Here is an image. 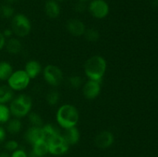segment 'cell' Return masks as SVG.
<instances>
[{"label":"cell","mask_w":158,"mask_h":157,"mask_svg":"<svg viewBox=\"0 0 158 157\" xmlns=\"http://www.w3.org/2000/svg\"><path fill=\"white\" fill-rule=\"evenodd\" d=\"M106 62L100 55H94L86 60L84 64V71L86 76L91 80L100 82L105 75Z\"/></svg>","instance_id":"6da1fadb"},{"label":"cell","mask_w":158,"mask_h":157,"mask_svg":"<svg viewBox=\"0 0 158 157\" xmlns=\"http://www.w3.org/2000/svg\"><path fill=\"white\" fill-rule=\"evenodd\" d=\"M80 119V115L77 108L70 104L63 105L56 112V121L65 129L77 126Z\"/></svg>","instance_id":"7a4b0ae2"},{"label":"cell","mask_w":158,"mask_h":157,"mask_svg":"<svg viewBox=\"0 0 158 157\" xmlns=\"http://www.w3.org/2000/svg\"><path fill=\"white\" fill-rule=\"evenodd\" d=\"M31 22L27 16L23 14H17L12 17L11 29L19 37H26L30 33Z\"/></svg>","instance_id":"3957f363"},{"label":"cell","mask_w":158,"mask_h":157,"mask_svg":"<svg viewBox=\"0 0 158 157\" xmlns=\"http://www.w3.org/2000/svg\"><path fill=\"white\" fill-rule=\"evenodd\" d=\"M8 86L15 91L23 90L29 86L30 78L25 70H17L12 72L11 76L7 80Z\"/></svg>","instance_id":"277c9868"},{"label":"cell","mask_w":158,"mask_h":157,"mask_svg":"<svg viewBox=\"0 0 158 157\" xmlns=\"http://www.w3.org/2000/svg\"><path fill=\"white\" fill-rule=\"evenodd\" d=\"M46 141L49 146V152L52 155H63L66 153L69 149V145L66 143L63 135L60 134L48 137Z\"/></svg>","instance_id":"5b68a950"},{"label":"cell","mask_w":158,"mask_h":157,"mask_svg":"<svg viewBox=\"0 0 158 157\" xmlns=\"http://www.w3.org/2000/svg\"><path fill=\"white\" fill-rule=\"evenodd\" d=\"M43 77L48 84L52 86H58L63 81V73L58 66L48 65L43 69Z\"/></svg>","instance_id":"8992f818"},{"label":"cell","mask_w":158,"mask_h":157,"mask_svg":"<svg viewBox=\"0 0 158 157\" xmlns=\"http://www.w3.org/2000/svg\"><path fill=\"white\" fill-rule=\"evenodd\" d=\"M88 9L91 15L98 19L104 18L110 12V6L105 0H93Z\"/></svg>","instance_id":"52a82bcc"},{"label":"cell","mask_w":158,"mask_h":157,"mask_svg":"<svg viewBox=\"0 0 158 157\" xmlns=\"http://www.w3.org/2000/svg\"><path fill=\"white\" fill-rule=\"evenodd\" d=\"M100 82L89 79L83 86V94L87 99H94L100 95Z\"/></svg>","instance_id":"ba28073f"},{"label":"cell","mask_w":158,"mask_h":157,"mask_svg":"<svg viewBox=\"0 0 158 157\" xmlns=\"http://www.w3.org/2000/svg\"><path fill=\"white\" fill-rule=\"evenodd\" d=\"M30 109V107L22 103L18 98L12 99L10 103V106H9L11 114L18 119L27 115L29 113Z\"/></svg>","instance_id":"9c48e42d"},{"label":"cell","mask_w":158,"mask_h":157,"mask_svg":"<svg viewBox=\"0 0 158 157\" xmlns=\"http://www.w3.org/2000/svg\"><path fill=\"white\" fill-rule=\"evenodd\" d=\"M25 139L28 143L33 145L34 143L40 140H46V136L43 127L32 126L26 131L25 134Z\"/></svg>","instance_id":"30bf717a"},{"label":"cell","mask_w":158,"mask_h":157,"mask_svg":"<svg viewBox=\"0 0 158 157\" xmlns=\"http://www.w3.org/2000/svg\"><path fill=\"white\" fill-rule=\"evenodd\" d=\"M114 136L109 131H102L97 135L95 138V144L100 149H106L113 145Z\"/></svg>","instance_id":"8fae6325"},{"label":"cell","mask_w":158,"mask_h":157,"mask_svg":"<svg viewBox=\"0 0 158 157\" xmlns=\"http://www.w3.org/2000/svg\"><path fill=\"white\" fill-rule=\"evenodd\" d=\"M66 28L69 33L76 37L84 35V32L86 31V26L84 23L81 20L77 19V18L69 19L66 24Z\"/></svg>","instance_id":"7c38bea8"},{"label":"cell","mask_w":158,"mask_h":157,"mask_svg":"<svg viewBox=\"0 0 158 157\" xmlns=\"http://www.w3.org/2000/svg\"><path fill=\"white\" fill-rule=\"evenodd\" d=\"M45 12L50 18H56L60 14V7L55 0H48L45 3Z\"/></svg>","instance_id":"4fadbf2b"},{"label":"cell","mask_w":158,"mask_h":157,"mask_svg":"<svg viewBox=\"0 0 158 157\" xmlns=\"http://www.w3.org/2000/svg\"><path fill=\"white\" fill-rule=\"evenodd\" d=\"M25 71L31 78H34L38 76L42 72V66L39 62L35 60H31L29 61L26 65Z\"/></svg>","instance_id":"5bb4252c"},{"label":"cell","mask_w":158,"mask_h":157,"mask_svg":"<svg viewBox=\"0 0 158 157\" xmlns=\"http://www.w3.org/2000/svg\"><path fill=\"white\" fill-rule=\"evenodd\" d=\"M63 135L68 145H75L80 140V132L76 126L66 129Z\"/></svg>","instance_id":"9a60e30c"},{"label":"cell","mask_w":158,"mask_h":157,"mask_svg":"<svg viewBox=\"0 0 158 157\" xmlns=\"http://www.w3.org/2000/svg\"><path fill=\"white\" fill-rule=\"evenodd\" d=\"M6 48L7 52L12 55L19 54L22 50V43L19 39L11 38L6 42Z\"/></svg>","instance_id":"2e32d148"},{"label":"cell","mask_w":158,"mask_h":157,"mask_svg":"<svg viewBox=\"0 0 158 157\" xmlns=\"http://www.w3.org/2000/svg\"><path fill=\"white\" fill-rule=\"evenodd\" d=\"M32 146V152L38 157L44 156L49 152V146L46 140H40L34 143Z\"/></svg>","instance_id":"e0dca14e"},{"label":"cell","mask_w":158,"mask_h":157,"mask_svg":"<svg viewBox=\"0 0 158 157\" xmlns=\"http://www.w3.org/2000/svg\"><path fill=\"white\" fill-rule=\"evenodd\" d=\"M13 90L9 86L3 85L0 86V103L5 104L13 99Z\"/></svg>","instance_id":"ac0fdd59"},{"label":"cell","mask_w":158,"mask_h":157,"mask_svg":"<svg viewBox=\"0 0 158 157\" xmlns=\"http://www.w3.org/2000/svg\"><path fill=\"white\" fill-rule=\"evenodd\" d=\"M13 72V69L10 63L0 62V80L7 81Z\"/></svg>","instance_id":"d6986e66"},{"label":"cell","mask_w":158,"mask_h":157,"mask_svg":"<svg viewBox=\"0 0 158 157\" xmlns=\"http://www.w3.org/2000/svg\"><path fill=\"white\" fill-rule=\"evenodd\" d=\"M22 129V123L18 118L13 119H9L8 121L7 126H6V130L8 132L15 135L19 133Z\"/></svg>","instance_id":"ffe728a7"},{"label":"cell","mask_w":158,"mask_h":157,"mask_svg":"<svg viewBox=\"0 0 158 157\" xmlns=\"http://www.w3.org/2000/svg\"><path fill=\"white\" fill-rule=\"evenodd\" d=\"M11 112L9 107L6 105L0 103V124L6 123L10 119Z\"/></svg>","instance_id":"44dd1931"},{"label":"cell","mask_w":158,"mask_h":157,"mask_svg":"<svg viewBox=\"0 0 158 157\" xmlns=\"http://www.w3.org/2000/svg\"><path fill=\"white\" fill-rule=\"evenodd\" d=\"M13 8L9 5H3L0 6V17L3 18H9L14 15Z\"/></svg>","instance_id":"7402d4cb"},{"label":"cell","mask_w":158,"mask_h":157,"mask_svg":"<svg viewBox=\"0 0 158 157\" xmlns=\"http://www.w3.org/2000/svg\"><path fill=\"white\" fill-rule=\"evenodd\" d=\"M84 35L87 41L92 42H97L100 38V33H99V32L97 29H93V28L92 29H86L84 32Z\"/></svg>","instance_id":"603a6c76"},{"label":"cell","mask_w":158,"mask_h":157,"mask_svg":"<svg viewBox=\"0 0 158 157\" xmlns=\"http://www.w3.org/2000/svg\"><path fill=\"white\" fill-rule=\"evenodd\" d=\"M60 100V93L56 90H52L46 95V101L50 106H55Z\"/></svg>","instance_id":"cb8c5ba5"},{"label":"cell","mask_w":158,"mask_h":157,"mask_svg":"<svg viewBox=\"0 0 158 157\" xmlns=\"http://www.w3.org/2000/svg\"><path fill=\"white\" fill-rule=\"evenodd\" d=\"M29 120L32 126H37V127H42L43 125V119L41 116L38 113L35 112H31L29 114Z\"/></svg>","instance_id":"d4e9b609"},{"label":"cell","mask_w":158,"mask_h":157,"mask_svg":"<svg viewBox=\"0 0 158 157\" xmlns=\"http://www.w3.org/2000/svg\"><path fill=\"white\" fill-rule=\"evenodd\" d=\"M43 131H44L45 134H46V139L49 136H52V135L60 134L59 129L52 124L45 125V126L43 127Z\"/></svg>","instance_id":"484cf974"},{"label":"cell","mask_w":158,"mask_h":157,"mask_svg":"<svg viewBox=\"0 0 158 157\" xmlns=\"http://www.w3.org/2000/svg\"><path fill=\"white\" fill-rule=\"evenodd\" d=\"M69 83L71 87L74 88V89H77V88L80 87L83 84V78H82V77L78 76V75H74V76L70 77L69 78Z\"/></svg>","instance_id":"4316f807"},{"label":"cell","mask_w":158,"mask_h":157,"mask_svg":"<svg viewBox=\"0 0 158 157\" xmlns=\"http://www.w3.org/2000/svg\"><path fill=\"white\" fill-rule=\"evenodd\" d=\"M4 147L8 151H15L18 149L19 144L15 140H9L5 143Z\"/></svg>","instance_id":"83f0119b"},{"label":"cell","mask_w":158,"mask_h":157,"mask_svg":"<svg viewBox=\"0 0 158 157\" xmlns=\"http://www.w3.org/2000/svg\"><path fill=\"white\" fill-rule=\"evenodd\" d=\"M75 9L76 12H83L86 9V5H85L84 2H79L77 4L75 5Z\"/></svg>","instance_id":"f1b7e54d"},{"label":"cell","mask_w":158,"mask_h":157,"mask_svg":"<svg viewBox=\"0 0 158 157\" xmlns=\"http://www.w3.org/2000/svg\"><path fill=\"white\" fill-rule=\"evenodd\" d=\"M11 157H27V155L25 151L22 150V149H16L12 152Z\"/></svg>","instance_id":"f546056e"},{"label":"cell","mask_w":158,"mask_h":157,"mask_svg":"<svg viewBox=\"0 0 158 157\" xmlns=\"http://www.w3.org/2000/svg\"><path fill=\"white\" fill-rule=\"evenodd\" d=\"M6 37L3 35L2 32H0V50L3 49L6 46Z\"/></svg>","instance_id":"4dcf8cb0"},{"label":"cell","mask_w":158,"mask_h":157,"mask_svg":"<svg viewBox=\"0 0 158 157\" xmlns=\"http://www.w3.org/2000/svg\"><path fill=\"white\" fill-rule=\"evenodd\" d=\"M6 136V132L5 130V129L2 126H0V143H2L5 140Z\"/></svg>","instance_id":"1f68e13d"},{"label":"cell","mask_w":158,"mask_h":157,"mask_svg":"<svg viewBox=\"0 0 158 157\" xmlns=\"http://www.w3.org/2000/svg\"><path fill=\"white\" fill-rule=\"evenodd\" d=\"M12 33H13V32H12V30L9 29H6V30L2 32L3 35H4L6 38H9V37L12 35Z\"/></svg>","instance_id":"d6a6232c"},{"label":"cell","mask_w":158,"mask_h":157,"mask_svg":"<svg viewBox=\"0 0 158 157\" xmlns=\"http://www.w3.org/2000/svg\"><path fill=\"white\" fill-rule=\"evenodd\" d=\"M0 157H11V155L9 153H7V152H0Z\"/></svg>","instance_id":"836d02e7"},{"label":"cell","mask_w":158,"mask_h":157,"mask_svg":"<svg viewBox=\"0 0 158 157\" xmlns=\"http://www.w3.org/2000/svg\"><path fill=\"white\" fill-rule=\"evenodd\" d=\"M151 5H152L153 7H158V0H152Z\"/></svg>","instance_id":"e575fe53"},{"label":"cell","mask_w":158,"mask_h":157,"mask_svg":"<svg viewBox=\"0 0 158 157\" xmlns=\"http://www.w3.org/2000/svg\"><path fill=\"white\" fill-rule=\"evenodd\" d=\"M18 1V0H6V2H7L9 4H12V3H15L16 2Z\"/></svg>","instance_id":"d590c367"},{"label":"cell","mask_w":158,"mask_h":157,"mask_svg":"<svg viewBox=\"0 0 158 157\" xmlns=\"http://www.w3.org/2000/svg\"><path fill=\"white\" fill-rule=\"evenodd\" d=\"M27 157H38V156H37V155H35V154H34L33 152H31L30 154H29V156H28V155H27Z\"/></svg>","instance_id":"8d00e7d4"},{"label":"cell","mask_w":158,"mask_h":157,"mask_svg":"<svg viewBox=\"0 0 158 157\" xmlns=\"http://www.w3.org/2000/svg\"><path fill=\"white\" fill-rule=\"evenodd\" d=\"M88 0H79V2H86Z\"/></svg>","instance_id":"74e56055"},{"label":"cell","mask_w":158,"mask_h":157,"mask_svg":"<svg viewBox=\"0 0 158 157\" xmlns=\"http://www.w3.org/2000/svg\"><path fill=\"white\" fill-rule=\"evenodd\" d=\"M55 1H63V0H55Z\"/></svg>","instance_id":"f35d334b"}]
</instances>
